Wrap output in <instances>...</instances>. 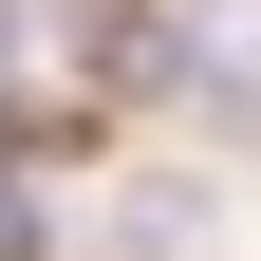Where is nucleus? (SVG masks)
<instances>
[{
	"label": "nucleus",
	"instance_id": "f257e3e1",
	"mask_svg": "<svg viewBox=\"0 0 261 261\" xmlns=\"http://www.w3.org/2000/svg\"><path fill=\"white\" fill-rule=\"evenodd\" d=\"M112 243H130V261H224V205H205L187 168H149V187L112 205Z\"/></svg>",
	"mask_w": 261,
	"mask_h": 261
},
{
	"label": "nucleus",
	"instance_id": "7ed1b4c3",
	"mask_svg": "<svg viewBox=\"0 0 261 261\" xmlns=\"http://www.w3.org/2000/svg\"><path fill=\"white\" fill-rule=\"evenodd\" d=\"M0 56H19V38H0Z\"/></svg>",
	"mask_w": 261,
	"mask_h": 261
},
{
	"label": "nucleus",
	"instance_id": "f03ea898",
	"mask_svg": "<svg viewBox=\"0 0 261 261\" xmlns=\"http://www.w3.org/2000/svg\"><path fill=\"white\" fill-rule=\"evenodd\" d=\"M0 261H38V205H19V187H0Z\"/></svg>",
	"mask_w": 261,
	"mask_h": 261
}]
</instances>
